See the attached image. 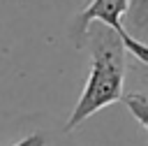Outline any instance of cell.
I'll list each match as a JSON object with an SVG mask.
<instances>
[{"mask_svg":"<svg viewBox=\"0 0 148 146\" xmlns=\"http://www.w3.org/2000/svg\"><path fill=\"white\" fill-rule=\"evenodd\" d=\"M81 46H88L90 51V72L86 79V86L65 123V132L76 130L83 121H88L99 109L123 100V86H125V58L127 51L116 32H111L106 25H90L83 35Z\"/></svg>","mask_w":148,"mask_h":146,"instance_id":"obj_1","label":"cell"},{"mask_svg":"<svg viewBox=\"0 0 148 146\" xmlns=\"http://www.w3.org/2000/svg\"><path fill=\"white\" fill-rule=\"evenodd\" d=\"M123 102L130 109V114L136 118V123L148 132V95H143V93H127V95H123Z\"/></svg>","mask_w":148,"mask_h":146,"instance_id":"obj_4","label":"cell"},{"mask_svg":"<svg viewBox=\"0 0 148 146\" xmlns=\"http://www.w3.org/2000/svg\"><path fill=\"white\" fill-rule=\"evenodd\" d=\"M12 146H46V137H44L42 132H32V134L18 139V141L12 144Z\"/></svg>","mask_w":148,"mask_h":146,"instance_id":"obj_5","label":"cell"},{"mask_svg":"<svg viewBox=\"0 0 148 146\" xmlns=\"http://www.w3.org/2000/svg\"><path fill=\"white\" fill-rule=\"evenodd\" d=\"M125 16H127V28L125 30L132 37H136L143 30H148V0H130V7H127Z\"/></svg>","mask_w":148,"mask_h":146,"instance_id":"obj_3","label":"cell"},{"mask_svg":"<svg viewBox=\"0 0 148 146\" xmlns=\"http://www.w3.org/2000/svg\"><path fill=\"white\" fill-rule=\"evenodd\" d=\"M127 7H130V0H90L72 21L69 35H72L74 44L81 46L86 30L92 23H99V25H106L111 32H116L120 37V42H123V46L130 56H134L141 65H148V44L132 37L123 25V16L127 14Z\"/></svg>","mask_w":148,"mask_h":146,"instance_id":"obj_2","label":"cell"}]
</instances>
